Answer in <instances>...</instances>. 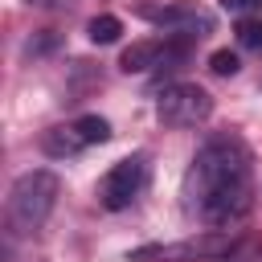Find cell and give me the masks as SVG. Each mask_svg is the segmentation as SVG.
Returning a JSON list of instances; mask_svg holds the SVG:
<instances>
[{
	"label": "cell",
	"mask_w": 262,
	"mask_h": 262,
	"mask_svg": "<svg viewBox=\"0 0 262 262\" xmlns=\"http://www.w3.org/2000/svg\"><path fill=\"white\" fill-rule=\"evenodd\" d=\"M225 12H250V8H262V0H221Z\"/></svg>",
	"instance_id": "cell-13"
},
{
	"label": "cell",
	"mask_w": 262,
	"mask_h": 262,
	"mask_svg": "<svg viewBox=\"0 0 262 262\" xmlns=\"http://www.w3.org/2000/svg\"><path fill=\"white\" fill-rule=\"evenodd\" d=\"M254 205V168L237 135H213L201 143L184 172V209L209 229L237 225Z\"/></svg>",
	"instance_id": "cell-1"
},
{
	"label": "cell",
	"mask_w": 262,
	"mask_h": 262,
	"mask_svg": "<svg viewBox=\"0 0 262 262\" xmlns=\"http://www.w3.org/2000/svg\"><path fill=\"white\" fill-rule=\"evenodd\" d=\"M237 41L246 49H262V20H242L237 25Z\"/></svg>",
	"instance_id": "cell-11"
},
{
	"label": "cell",
	"mask_w": 262,
	"mask_h": 262,
	"mask_svg": "<svg viewBox=\"0 0 262 262\" xmlns=\"http://www.w3.org/2000/svg\"><path fill=\"white\" fill-rule=\"evenodd\" d=\"M119 33H123V20L111 16V12H102V16H94V20L86 25V37H90L94 45H111V41H119Z\"/></svg>",
	"instance_id": "cell-9"
},
{
	"label": "cell",
	"mask_w": 262,
	"mask_h": 262,
	"mask_svg": "<svg viewBox=\"0 0 262 262\" xmlns=\"http://www.w3.org/2000/svg\"><path fill=\"white\" fill-rule=\"evenodd\" d=\"M229 246H233V237L225 229H205V233H192L172 246H139V250H131V262H201V258H221Z\"/></svg>",
	"instance_id": "cell-4"
},
{
	"label": "cell",
	"mask_w": 262,
	"mask_h": 262,
	"mask_svg": "<svg viewBox=\"0 0 262 262\" xmlns=\"http://www.w3.org/2000/svg\"><path fill=\"white\" fill-rule=\"evenodd\" d=\"M25 4H57V0H25Z\"/></svg>",
	"instance_id": "cell-14"
},
{
	"label": "cell",
	"mask_w": 262,
	"mask_h": 262,
	"mask_svg": "<svg viewBox=\"0 0 262 262\" xmlns=\"http://www.w3.org/2000/svg\"><path fill=\"white\" fill-rule=\"evenodd\" d=\"M192 37H180V33H164V37H147V41H135L123 49L119 66L127 74H147V70H160V66H172L188 53Z\"/></svg>",
	"instance_id": "cell-6"
},
{
	"label": "cell",
	"mask_w": 262,
	"mask_h": 262,
	"mask_svg": "<svg viewBox=\"0 0 262 262\" xmlns=\"http://www.w3.org/2000/svg\"><path fill=\"white\" fill-rule=\"evenodd\" d=\"M57 192H61V180L49 168H33V172L16 176V184L8 188V213H4L8 217V229L16 237L37 233L49 221V213L57 205Z\"/></svg>",
	"instance_id": "cell-2"
},
{
	"label": "cell",
	"mask_w": 262,
	"mask_h": 262,
	"mask_svg": "<svg viewBox=\"0 0 262 262\" xmlns=\"http://www.w3.org/2000/svg\"><path fill=\"white\" fill-rule=\"evenodd\" d=\"M156 115L168 127H196L213 115V98L196 82H168L156 98Z\"/></svg>",
	"instance_id": "cell-3"
},
{
	"label": "cell",
	"mask_w": 262,
	"mask_h": 262,
	"mask_svg": "<svg viewBox=\"0 0 262 262\" xmlns=\"http://www.w3.org/2000/svg\"><path fill=\"white\" fill-rule=\"evenodd\" d=\"M70 127H74V135H78L86 147H90V143H106V139H111V123H106L102 115H82V119H74Z\"/></svg>",
	"instance_id": "cell-8"
},
{
	"label": "cell",
	"mask_w": 262,
	"mask_h": 262,
	"mask_svg": "<svg viewBox=\"0 0 262 262\" xmlns=\"http://www.w3.org/2000/svg\"><path fill=\"white\" fill-rule=\"evenodd\" d=\"M86 143L74 135V127L66 123V127H49L45 135H41V151L45 156H53V160H66V156H78Z\"/></svg>",
	"instance_id": "cell-7"
},
{
	"label": "cell",
	"mask_w": 262,
	"mask_h": 262,
	"mask_svg": "<svg viewBox=\"0 0 262 262\" xmlns=\"http://www.w3.org/2000/svg\"><path fill=\"white\" fill-rule=\"evenodd\" d=\"M143 184H147V156H127V160H119L102 180H98V205L102 209H111V213H119V209H127L139 192H143Z\"/></svg>",
	"instance_id": "cell-5"
},
{
	"label": "cell",
	"mask_w": 262,
	"mask_h": 262,
	"mask_svg": "<svg viewBox=\"0 0 262 262\" xmlns=\"http://www.w3.org/2000/svg\"><path fill=\"white\" fill-rule=\"evenodd\" d=\"M209 70H213L217 78H233L242 66H237V53H229V49H217V53L209 57Z\"/></svg>",
	"instance_id": "cell-10"
},
{
	"label": "cell",
	"mask_w": 262,
	"mask_h": 262,
	"mask_svg": "<svg viewBox=\"0 0 262 262\" xmlns=\"http://www.w3.org/2000/svg\"><path fill=\"white\" fill-rule=\"evenodd\" d=\"M53 45H57V37H53V33L45 29V37H37V41H29V53H49Z\"/></svg>",
	"instance_id": "cell-12"
}]
</instances>
